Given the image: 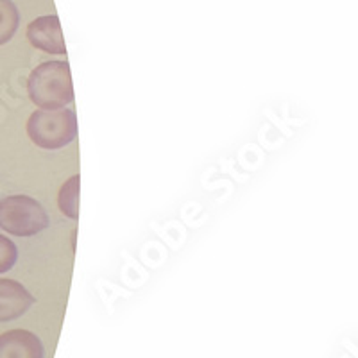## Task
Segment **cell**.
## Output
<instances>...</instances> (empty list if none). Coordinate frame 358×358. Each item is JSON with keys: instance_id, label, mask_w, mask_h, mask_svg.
Instances as JSON below:
<instances>
[{"instance_id": "cell-1", "label": "cell", "mask_w": 358, "mask_h": 358, "mask_svg": "<svg viewBox=\"0 0 358 358\" xmlns=\"http://www.w3.org/2000/svg\"><path fill=\"white\" fill-rule=\"evenodd\" d=\"M31 101L40 110H59L73 101L70 66L65 62H47L31 72L27 81Z\"/></svg>"}, {"instance_id": "cell-2", "label": "cell", "mask_w": 358, "mask_h": 358, "mask_svg": "<svg viewBox=\"0 0 358 358\" xmlns=\"http://www.w3.org/2000/svg\"><path fill=\"white\" fill-rule=\"evenodd\" d=\"M27 134L41 149H62L78 136V118L72 110H36L27 120Z\"/></svg>"}, {"instance_id": "cell-3", "label": "cell", "mask_w": 358, "mask_h": 358, "mask_svg": "<svg viewBox=\"0 0 358 358\" xmlns=\"http://www.w3.org/2000/svg\"><path fill=\"white\" fill-rule=\"evenodd\" d=\"M49 226V215L36 199L9 196L0 201V228L17 236H33Z\"/></svg>"}, {"instance_id": "cell-4", "label": "cell", "mask_w": 358, "mask_h": 358, "mask_svg": "<svg viewBox=\"0 0 358 358\" xmlns=\"http://www.w3.org/2000/svg\"><path fill=\"white\" fill-rule=\"evenodd\" d=\"M27 38L33 47L49 54H65L66 45L62 24L56 15H47L33 20L27 27Z\"/></svg>"}, {"instance_id": "cell-5", "label": "cell", "mask_w": 358, "mask_h": 358, "mask_svg": "<svg viewBox=\"0 0 358 358\" xmlns=\"http://www.w3.org/2000/svg\"><path fill=\"white\" fill-rule=\"evenodd\" d=\"M34 305L33 294L15 280H0V322L22 317Z\"/></svg>"}, {"instance_id": "cell-6", "label": "cell", "mask_w": 358, "mask_h": 358, "mask_svg": "<svg viewBox=\"0 0 358 358\" xmlns=\"http://www.w3.org/2000/svg\"><path fill=\"white\" fill-rule=\"evenodd\" d=\"M0 358H45L43 344L27 330H9L0 335Z\"/></svg>"}, {"instance_id": "cell-7", "label": "cell", "mask_w": 358, "mask_h": 358, "mask_svg": "<svg viewBox=\"0 0 358 358\" xmlns=\"http://www.w3.org/2000/svg\"><path fill=\"white\" fill-rule=\"evenodd\" d=\"M59 210L69 219H79V176H72L59 190Z\"/></svg>"}, {"instance_id": "cell-8", "label": "cell", "mask_w": 358, "mask_h": 358, "mask_svg": "<svg viewBox=\"0 0 358 358\" xmlns=\"http://www.w3.org/2000/svg\"><path fill=\"white\" fill-rule=\"evenodd\" d=\"M20 24L17 6L11 0H0V45L8 43Z\"/></svg>"}, {"instance_id": "cell-9", "label": "cell", "mask_w": 358, "mask_h": 358, "mask_svg": "<svg viewBox=\"0 0 358 358\" xmlns=\"http://www.w3.org/2000/svg\"><path fill=\"white\" fill-rule=\"evenodd\" d=\"M18 249L15 242L8 236L0 235V274L11 271L13 265L17 264Z\"/></svg>"}]
</instances>
